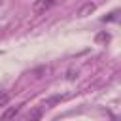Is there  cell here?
Segmentation results:
<instances>
[{
	"label": "cell",
	"mask_w": 121,
	"mask_h": 121,
	"mask_svg": "<svg viewBox=\"0 0 121 121\" xmlns=\"http://www.w3.org/2000/svg\"><path fill=\"white\" fill-rule=\"evenodd\" d=\"M8 100H9V95H8V93H4V91H0V106H6V104H8Z\"/></svg>",
	"instance_id": "obj_5"
},
{
	"label": "cell",
	"mask_w": 121,
	"mask_h": 121,
	"mask_svg": "<svg viewBox=\"0 0 121 121\" xmlns=\"http://www.w3.org/2000/svg\"><path fill=\"white\" fill-rule=\"evenodd\" d=\"M95 9V4H85L81 9H79V15H85V13H89V11H93Z\"/></svg>",
	"instance_id": "obj_4"
},
{
	"label": "cell",
	"mask_w": 121,
	"mask_h": 121,
	"mask_svg": "<svg viewBox=\"0 0 121 121\" xmlns=\"http://www.w3.org/2000/svg\"><path fill=\"white\" fill-rule=\"evenodd\" d=\"M21 112V106H9L2 115H0V121H15L17 113Z\"/></svg>",
	"instance_id": "obj_2"
},
{
	"label": "cell",
	"mask_w": 121,
	"mask_h": 121,
	"mask_svg": "<svg viewBox=\"0 0 121 121\" xmlns=\"http://www.w3.org/2000/svg\"><path fill=\"white\" fill-rule=\"evenodd\" d=\"M55 2L57 0H36L34 6H32V9H34V13H45Z\"/></svg>",
	"instance_id": "obj_1"
},
{
	"label": "cell",
	"mask_w": 121,
	"mask_h": 121,
	"mask_svg": "<svg viewBox=\"0 0 121 121\" xmlns=\"http://www.w3.org/2000/svg\"><path fill=\"white\" fill-rule=\"evenodd\" d=\"M117 15H119V11H112L108 17H102V21L106 23V21H117Z\"/></svg>",
	"instance_id": "obj_6"
},
{
	"label": "cell",
	"mask_w": 121,
	"mask_h": 121,
	"mask_svg": "<svg viewBox=\"0 0 121 121\" xmlns=\"http://www.w3.org/2000/svg\"><path fill=\"white\" fill-rule=\"evenodd\" d=\"M42 115H43V108H34V110H30V113L25 117V121H40Z\"/></svg>",
	"instance_id": "obj_3"
},
{
	"label": "cell",
	"mask_w": 121,
	"mask_h": 121,
	"mask_svg": "<svg viewBox=\"0 0 121 121\" xmlns=\"http://www.w3.org/2000/svg\"><path fill=\"white\" fill-rule=\"evenodd\" d=\"M108 40H110V36H108L106 32H102V34L96 36V42H108Z\"/></svg>",
	"instance_id": "obj_7"
}]
</instances>
